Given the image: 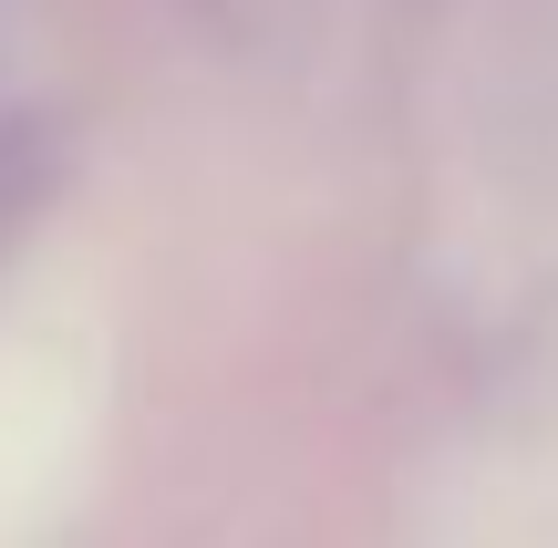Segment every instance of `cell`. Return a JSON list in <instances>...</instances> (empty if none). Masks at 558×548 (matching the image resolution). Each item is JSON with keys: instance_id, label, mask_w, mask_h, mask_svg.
I'll return each instance as SVG.
<instances>
[{"instance_id": "6da1fadb", "label": "cell", "mask_w": 558, "mask_h": 548, "mask_svg": "<svg viewBox=\"0 0 558 548\" xmlns=\"http://www.w3.org/2000/svg\"><path fill=\"white\" fill-rule=\"evenodd\" d=\"M52 186H62V135H52V114H0V248L52 207Z\"/></svg>"}]
</instances>
